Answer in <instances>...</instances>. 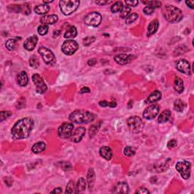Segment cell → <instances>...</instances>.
<instances>
[{
  "label": "cell",
  "instance_id": "d4e9b609",
  "mask_svg": "<svg viewBox=\"0 0 194 194\" xmlns=\"http://www.w3.org/2000/svg\"><path fill=\"white\" fill-rule=\"evenodd\" d=\"M50 8L48 5L43 4V5H39L37 6H36L34 8V12L37 13V15H45V14L48 13V11H49Z\"/></svg>",
  "mask_w": 194,
  "mask_h": 194
},
{
  "label": "cell",
  "instance_id": "f907efd6",
  "mask_svg": "<svg viewBox=\"0 0 194 194\" xmlns=\"http://www.w3.org/2000/svg\"><path fill=\"white\" fill-rule=\"evenodd\" d=\"M24 13L26 14V15H29L30 13V7L28 3L24 4Z\"/></svg>",
  "mask_w": 194,
  "mask_h": 194
},
{
  "label": "cell",
  "instance_id": "f1b7e54d",
  "mask_svg": "<svg viewBox=\"0 0 194 194\" xmlns=\"http://www.w3.org/2000/svg\"><path fill=\"white\" fill-rule=\"evenodd\" d=\"M78 35V31H77V29L75 27L71 26L67 30V31L64 33V38H74V37H77Z\"/></svg>",
  "mask_w": 194,
  "mask_h": 194
},
{
  "label": "cell",
  "instance_id": "bcb514c9",
  "mask_svg": "<svg viewBox=\"0 0 194 194\" xmlns=\"http://www.w3.org/2000/svg\"><path fill=\"white\" fill-rule=\"evenodd\" d=\"M136 193L137 194H150V192L145 187H140L137 190H136Z\"/></svg>",
  "mask_w": 194,
  "mask_h": 194
},
{
  "label": "cell",
  "instance_id": "30bf717a",
  "mask_svg": "<svg viewBox=\"0 0 194 194\" xmlns=\"http://www.w3.org/2000/svg\"><path fill=\"white\" fill-rule=\"evenodd\" d=\"M78 49V44L76 41L69 39L64 41L62 46V51L63 53L68 55H73Z\"/></svg>",
  "mask_w": 194,
  "mask_h": 194
},
{
  "label": "cell",
  "instance_id": "8992f818",
  "mask_svg": "<svg viewBox=\"0 0 194 194\" xmlns=\"http://www.w3.org/2000/svg\"><path fill=\"white\" fill-rule=\"evenodd\" d=\"M38 52L46 64L54 65L55 64L56 59H55V55L51 50L48 49V48L44 47V46H41V47L39 48Z\"/></svg>",
  "mask_w": 194,
  "mask_h": 194
},
{
  "label": "cell",
  "instance_id": "e575fe53",
  "mask_svg": "<svg viewBox=\"0 0 194 194\" xmlns=\"http://www.w3.org/2000/svg\"><path fill=\"white\" fill-rule=\"evenodd\" d=\"M16 44H17V42H16L15 39H9L6 41V43H5V46H6V48H8V50H9V51H13L16 47Z\"/></svg>",
  "mask_w": 194,
  "mask_h": 194
},
{
  "label": "cell",
  "instance_id": "44dd1931",
  "mask_svg": "<svg viewBox=\"0 0 194 194\" xmlns=\"http://www.w3.org/2000/svg\"><path fill=\"white\" fill-rule=\"evenodd\" d=\"M158 28H159V21H158V20H153L152 21H151L148 26V29H147V37H150L152 35H153L154 33H156L158 30Z\"/></svg>",
  "mask_w": 194,
  "mask_h": 194
},
{
  "label": "cell",
  "instance_id": "7a4b0ae2",
  "mask_svg": "<svg viewBox=\"0 0 194 194\" xmlns=\"http://www.w3.org/2000/svg\"><path fill=\"white\" fill-rule=\"evenodd\" d=\"M95 119L94 114L84 109L74 111L69 115V120L76 124H88Z\"/></svg>",
  "mask_w": 194,
  "mask_h": 194
},
{
  "label": "cell",
  "instance_id": "7dc6e473",
  "mask_svg": "<svg viewBox=\"0 0 194 194\" xmlns=\"http://www.w3.org/2000/svg\"><path fill=\"white\" fill-rule=\"evenodd\" d=\"M154 11H155V9L151 8V7L150 6H146L143 8V12H144V14H146V15H152V14L154 12Z\"/></svg>",
  "mask_w": 194,
  "mask_h": 194
},
{
  "label": "cell",
  "instance_id": "ee69618b",
  "mask_svg": "<svg viewBox=\"0 0 194 194\" xmlns=\"http://www.w3.org/2000/svg\"><path fill=\"white\" fill-rule=\"evenodd\" d=\"M24 106H25V99L24 98V97H21V98H20L19 100H18L16 107L20 109H22V108H24Z\"/></svg>",
  "mask_w": 194,
  "mask_h": 194
},
{
  "label": "cell",
  "instance_id": "2e32d148",
  "mask_svg": "<svg viewBox=\"0 0 194 194\" xmlns=\"http://www.w3.org/2000/svg\"><path fill=\"white\" fill-rule=\"evenodd\" d=\"M113 193H128L129 186L126 182L118 183L112 190Z\"/></svg>",
  "mask_w": 194,
  "mask_h": 194
},
{
  "label": "cell",
  "instance_id": "f6af8a7d",
  "mask_svg": "<svg viewBox=\"0 0 194 194\" xmlns=\"http://www.w3.org/2000/svg\"><path fill=\"white\" fill-rule=\"evenodd\" d=\"M184 47V46H180L176 48L175 51V55H181V54L184 53L185 52H186V49H185L186 48H183Z\"/></svg>",
  "mask_w": 194,
  "mask_h": 194
},
{
  "label": "cell",
  "instance_id": "e0dca14e",
  "mask_svg": "<svg viewBox=\"0 0 194 194\" xmlns=\"http://www.w3.org/2000/svg\"><path fill=\"white\" fill-rule=\"evenodd\" d=\"M37 42H38V38H37V36L33 35L25 40L24 43V48H26L28 51H31V50H33V48L36 47Z\"/></svg>",
  "mask_w": 194,
  "mask_h": 194
},
{
  "label": "cell",
  "instance_id": "11a10c76",
  "mask_svg": "<svg viewBox=\"0 0 194 194\" xmlns=\"http://www.w3.org/2000/svg\"><path fill=\"white\" fill-rule=\"evenodd\" d=\"M99 104H100V106H102V107H107V106H109V102H108L106 101H100Z\"/></svg>",
  "mask_w": 194,
  "mask_h": 194
},
{
  "label": "cell",
  "instance_id": "1f68e13d",
  "mask_svg": "<svg viewBox=\"0 0 194 194\" xmlns=\"http://www.w3.org/2000/svg\"><path fill=\"white\" fill-rule=\"evenodd\" d=\"M142 3L147 5V6H150L151 8H154V9L156 8H160L161 6V3L159 1H143Z\"/></svg>",
  "mask_w": 194,
  "mask_h": 194
},
{
  "label": "cell",
  "instance_id": "94428289",
  "mask_svg": "<svg viewBox=\"0 0 194 194\" xmlns=\"http://www.w3.org/2000/svg\"><path fill=\"white\" fill-rule=\"evenodd\" d=\"M131 102H132V100H130V101L129 102V105H129V106H128L129 109H131V108H132V106H131V105H132V103H131Z\"/></svg>",
  "mask_w": 194,
  "mask_h": 194
},
{
  "label": "cell",
  "instance_id": "836d02e7",
  "mask_svg": "<svg viewBox=\"0 0 194 194\" xmlns=\"http://www.w3.org/2000/svg\"><path fill=\"white\" fill-rule=\"evenodd\" d=\"M123 3H122L121 2H115V3L111 6V12H112V13H116V12H120V11L121 10V8H123Z\"/></svg>",
  "mask_w": 194,
  "mask_h": 194
},
{
  "label": "cell",
  "instance_id": "60d3db41",
  "mask_svg": "<svg viewBox=\"0 0 194 194\" xmlns=\"http://www.w3.org/2000/svg\"><path fill=\"white\" fill-rule=\"evenodd\" d=\"M95 40H96V37H87L83 39V43H84V46H87L94 43Z\"/></svg>",
  "mask_w": 194,
  "mask_h": 194
},
{
  "label": "cell",
  "instance_id": "9f6ffc18",
  "mask_svg": "<svg viewBox=\"0 0 194 194\" xmlns=\"http://www.w3.org/2000/svg\"><path fill=\"white\" fill-rule=\"evenodd\" d=\"M185 3H186V5H188V6L190 7L191 9H193V6H194V2L193 1H186L185 2Z\"/></svg>",
  "mask_w": 194,
  "mask_h": 194
},
{
  "label": "cell",
  "instance_id": "8d00e7d4",
  "mask_svg": "<svg viewBox=\"0 0 194 194\" xmlns=\"http://www.w3.org/2000/svg\"><path fill=\"white\" fill-rule=\"evenodd\" d=\"M137 18H138L137 14H136V13L130 14V15H129L128 16H127V18L125 19V23H126L127 24H132L133 22H134V21H135Z\"/></svg>",
  "mask_w": 194,
  "mask_h": 194
},
{
  "label": "cell",
  "instance_id": "91938a15",
  "mask_svg": "<svg viewBox=\"0 0 194 194\" xmlns=\"http://www.w3.org/2000/svg\"><path fill=\"white\" fill-rule=\"evenodd\" d=\"M53 1H44L43 2V4H46V5H47V4H49V3H53Z\"/></svg>",
  "mask_w": 194,
  "mask_h": 194
},
{
  "label": "cell",
  "instance_id": "9a60e30c",
  "mask_svg": "<svg viewBox=\"0 0 194 194\" xmlns=\"http://www.w3.org/2000/svg\"><path fill=\"white\" fill-rule=\"evenodd\" d=\"M85 133L86 129L84 127H79L74 130V132L72 133L70 138H71V141L74 142V143H79L85 135Z\"/></svg>",
  "mask_w": 194,
  "mask_h": 194
},
{
  "label": "cell",
  "instance_id": "ffe728a7",
  "mask_svg": "<svg viewBox=\"0 0 194 194\" xmlns=\"http://www.w3.org/2000/svg\"><path fill=\"white\" fill-rule=\"evenodd\" d=\"M100 154L106 160H110L112 158V150L109 146H102L100 150Z\"/></svg>",
  "mask_w": 194,
  "mask_h": 194
},
{
  "label": "cell",
  "instance_id": "681fc988",
  "mask_svg": "<svg viewBox=\"0 0 194 194\" xmlns=\"http://www.w3.org/2000/svg\"><path fill=\"white\" fill-rule=\"evenodd\" d=\"M125 3H126L127 5H128L129 7L130 6H133V7H135L136 6V5H138V3H139V2L138 1H125Z\"/></svg>",
  "mask_w": 194,
  "mask_h": 194
},
{
  "label": "cell",
  "instance_id": "6da1fadb",
  "mask_svg": "<svg viewBox=\"0 0 194 194\" xmlns=\"http://www.w3.org/2000/svg\"><path fill=\"white\" fill-rule=\"evenodd\" d=\"M34 126L33 120L24 118L18 121L11 130L12 137L15 140H21L29 137Z\"/></svg>",
  "mask_w": 194,
  "mask_h": 194
},
{
  "label": "cell",
  "instance_id": "816d5d0a",
  "mask_svg": "<svg viewBox=\"0 0 194 194\" xmlns=\"http://www.w3.org/2000/svg\"><path fill=\"white\" fill-rule=\"evenodd\" d=\"M95 3H96V4L97 5H104L108 4V3H110L111 1H96Z\"/></svg>",
  "mask_w": 194,
  "mask_h": 194
},
{
  "label": "cell",
  "instance_id": "f546056e",
  "mask_svg": "<svg viewBox=\"0 0 194 194\" xmlns=\"http://www.w3.org/2000/svg\"><path fill=\"white\" fill-rule=\"evenodd\" d=\"M174 108H175V110L177 111L178 112H184V110L186 108V104L184 101H182L181 100H176L174 103Z\"/></svg>",
  "mask_w": 194,
  "mask_h": 194
},
{
  "label": "cell",
  "instance_id": "c3c4849f",
  "mask_svg": "<svg viewBox=\"0 0 194 194\" xmlns=\"http://www.w3.org/2000/svg\"><path fill=\"white\" fill-rule=\"evenodd\" d=\"M177 140H175V139L171 140L168 143V148H169V149H173V148H175V147L177 146Z\"/></svg>",
  "mask_w": 194,
  "mask_h": 194
},
{
  "label": "cell",
  "instance_id": "ba28073f",
  "mask_svg": "<svg viewBox=\"0 0 194 194\" xmlns=\"http://www.w3.org/2000/svg\"><path fill=\"white\" fill-rule=\"evenodd\" d=\"M102 22V15L99 12H93L84 18V24L87 26L98 27Z\"/></svg>",
  "mask_w": 194,
  "mask_h": 194
},
{
  "label": "cell",
  "instance_id": "4316f807",
  "mask_svg": "<svg viewBox=\"0 0 194 194\" xmlns=\"http://www.w3.org/2000/svg\"><path fill=\"white\" fill-rule=\"evenodd\" d=\"M86 186H87V181H85V179L84 177L79 178L76 184V193H83L86 190Z\"/></svg>",
  "mask_w": 194,
  "mask_h": 194
},
{
  "label": "cell",
  "instance_id": "5bb4252c",
  "mask_svg": "<svg viewBox=\"0 0 194 194\" xmlns=\"http://www.w3.org/2000/svg\"><path fill=\"white\" fill-rule=\"evenodd\" d=\"M176 68L179 71L185 74H190V65L186 59H180L177 61L176 63Z\"/></svg>",
  "mask_w": 194,
  "mask_h": 194
},
{
  "label": "cell",
  "instance_id": "4dcf8cb0",
  "mask_svg": "<svg viewBox=\"0 0 194 194\" xmlns=\"http://www.w3.org/2000/svg\"><path fill=\"white\" fill-rule=\"evenodd\" d=\"M130 8L128 5H125L123 6V8H121V10L120 11V17L123 19H126L127 17L130 15Z\"/></svg>",
  "mask_w": 194,
  "mask_h": 194
},
{
  "label": "cell",
  "instance_id": "83f0119b",
  "mask_svg": "<svg viewBox=\"0 0 194 194\" xmlns=\"http://www.w3.org/2000/svg\"><path fill=\"white\" fill-rule=\"evenodd\" d=\"M171 115V112L169 110H165L164 112H162L159 115V118H158V122L160 124L165 123L169 120Z\"/></svg>",
  "mask_w": 194,
  "mask_h": 194
},
{
  "label": "cell",
  "instance_id": "d590c367",
  "mask_svg": "<svg viewBox=\"0 0 194 194\" xmlns=\"http://www.w3.org/2000/svg\"><path fill=\"white\" fill-rule=\"evenodd\" d=\"M135 153H136L135 149L132 146H127L125 147V150H124V154H125L126 156H128V157L134 156L135 155Z\"/></svg>",
  "mask_w": 194,
  "mask_h": 194
},
{
  "label": "cell",
  "instance_id": "8fae6325",
  "mask_svg": "<svg viewBox=\"0 0 194 194\" xmlns=\"http://www.w3.org/2000/svg\"><path fill=\"white\" fill-rule=\"evenodd\" d=\"M32 80L36 86V90L37 93L43 94L47 91V86L44 82L43 79L41 78L38 74H34L32 76Z\"/></svg>",
  "mask_w": 194,
  "mask_h": 194
},
{
  "label": "cell",
  "instance_id": "7c38bea8",
  "mask_svg": "<svg viewBox=\"0 0 194 194\" xmlns=\"http://www.w3.org/2000/svg\"><path fill=\"white\" fill-rule=\"evenodd\" d=\"M159 112V106L156 104L151 105L150 106L147 107L143 113V117L146 120L154 119L158 115Z\"/></svg>",
  "mask_w": 194,
  "mask_h": 194
},
{
  "label": "cell",
  "instance_id": "277c9868",
  "mask_svg": "<svg viewBox=\"0 0 194 194\" xmlns=\"http://www.w3.org/2000/svg\"><path fill=\"white\" fill-rule=\"evenodd\" d=\"M80 2L78 0H64L59 2V8L64 15H70L78 9Z\"/></svg>",
  "mask_w": 194,
  "mask_h": 194
},
{
  "label": "cell",
  "instance_id": "484cf974",
  "mask_svg": "<svg viewBox=\"0 0 194 194\" xmlns=\"http://www.w3.org/2000/svg\"><path fill=\"white\" fill-rule=\"evenodd\" d=\"M45 150H46V144L43 142H38V143H35L31 148L32 152L35 154L40 153V152H43Z\"/></svg>",
  "mask_w": 194,
  "mask_h": 194
},
{
  "label": "cell",
  "instance_id": "3957f363",
  "mask_svg": "<svg viewBox=\"0 0 194 194\" xmlns=\"http://www.w3.org/2000/svg\"><path fill=\"white\" fill-rule=\"evenodd\" d=\"M163 15L170 23H178L183 18L181 10L174 5H165L163 8Z\"/></svg>",
  "mask_w": 194,
  "mask_h": 194
},
{
  "label": "cell",
  "instance_id": "ac0fdd59",
  "mask_svg": "<svg viewBox=\"0 0 194 194\" xmlns=\"http://www.w3.org/2000/svg\"><path fill=\"white\" fill-rule=\"evenodd\" d=\"M59 18L56 15H46L43 16L40 18V23L43 25H47L48 26L49 24H54L58 21Z\"/></svg>",
  "mask_w": 194,
  "mask_h": 194
},
{
  "label": "cell",
  "instance_id": "d6986e66",
  "mask_svg": "<svg viewBox=\"0 0 194 194\" xmlns=\"http://www.w3.org/2000/svg\"><path fill=\"white\" fill-rule=\"evenodd\" d=\"M161 93L159 90H155L153 93L147 97L146 100H145L146 104H152L154 102H156L161 100Z\"/></svg>",
  "mask_w": 194,
  "mask_h": 194
},
{
  "label": "cell",
  "instance_id": "6f0895ef",
  "mask_svg": "<svg viewBox=\"0 0 194 194\" xmlns=\"http://www.w3.org/2000/svg\"><path fill=\"white\" fill-rule=\"evenodd\" d=\"M62 192V190L61 187H57L56 189H55L53 191H51V193H61Z\"/></svg>",
  "mask_w": 194,
  "mask_h": 194
},
{
  "label": "cell",
  "instance_id": "74e56055",
  "mask_svg": "<svg viewBox=\"0 0 194 194\" xmlns=\"http://www.w3.org/2000/svg\"><path fill=\"white\" fill-rule=\"evenodd\" d=\"M30 65L33 68H38L39 65V59L36 55H32L30 59Z\"/></svg>",
  "mask_w": 194,
  "mask_h": 194
},
{
  "label": "cell",
  "instance_id": "7402d4cb",
  "mask_svg": "<svg viewBox=\"0 0 194 194\" xmlns=\"http://www.w3.org/2000/svg\"><path fill=\"white\" fill-rule=\"evenodd\" d=\"M18 84L21 87H25L28 84V77L25 71H21L17 77Z\"/></svg>",
  "mask_w": 194,
  "mask_h": 194
},
{
  "label": "cell",
  "instance_id": "f5cc1de1",
  "mask_svg": "<svg viewBox=\"0 0 194 194\" xmlns=\"http://www.w3.org/2000/svg\"><path fill=\"white\" fill-rule=\"evenodd\" d=\"M96 63V59H89V61H88V64H89V66L95 65Z\"/></svg>",
  "mask_w": 194,
  "mask_h": 194
},
{
  "label": "cell",
  "instance_id": "9c48e42d",
  "mask_svg": "<svg viewBox=\"0 0 194 194\" xmlns=\"http://www.w3.org/2000/svg\"><path fill=\"white\" fill-rule=\"evenodd\" d=\"M74 130V125L71 123H63L59 127V136L62 139H67L71 137Z\"/></svg>",
  "mask_w": 194,
  "mask_h": 194
},
{
  "label": "cell",
  "instance_id": "d6a6232c",
  "mask_svg": "<svg viewBox=\"0 0 194 194\" xmlns=\"http://www.w3.org/2000/svg\"><path fill=\"white\" fill-rule=\"evenodd\" d=\"M66 193H76V186L73 181H70L66 186Z\"/></svg>",
  "mask_w": 194,
  "mask_h": 194
},
{
  "label": "cell",
  "instance_id": "52a82bcc",
  "mask_svg": "<svg viewBox=\"0 0 194 194\" xmlns=\"http://www.w3.org/2000/svg\"><path fill=\"white\" fill-rule=\"evenodd\" d=\"M175 168L181 174V177L184 179H189L190 177V169L191 165L189 161H177L175 165Z\"/></svg>",
  "mask_w": 194,
  "mask_h": 194
},
{
  "label": "cell",
  "instance_id": "ab89813d",
  "mask_svg": "<svg viewBox=\"0 0 194 194\" xmlns=\"http://www.w3.org/2000/svg\"><path fill=\"white\" fill-rule=\"evenodd\" d=\"M12 112L9 111H3L0 112V121H3L12 115Z\"/></svg>",
  "mask_w": 194,
  "mask_h": 194
},
{
  "label": "cell",
  "instance_id": "cb8c5ba5",
  "mask_svg": "<svg viewBox=\"0 0 194 194\" xmlns=\"http://www.w3.org/2000/svg\"><path fill=\"white\" fill-rule=\"evenodd\" d=\"M174 88L176 91L178 93H182L184 92V81L181 78L179 77H176L175 83H174Z\"/></svg>",
  "mask_w": 194,
  "mask_h": 194
},
{
  "label": "cell",
  "instance_id": "680465c9",
  "mask_svg": "<svg viewBox=\"0 0 194 194\" xmlns=\"http://www.w3.org/2000/svg\"><path fill=\"white\" fill-rule=\"evenodd\" d=\"M60 33H61V31H60V30H56V31L54 32V33H53L54 37H57Z\"/></svg>",
  "mask_w": 194,
  "mask_h": 194
},
{
  "label": "cell",
  "instance_id": "5b68a950",
  "mask_svg": "<svg viewBox=\"0 0 194 194\" xmlns=\"http://www.w3.org/2000/svg\"><path fill=\"white\" fill-rule=\"evenodd\" d=\"M127 124L129 130L134 134H138V133L141 132L144 127V124H143L142 119L137 116L130 117L127 120Z\"/></svg>",
  "mask_w": 194,
  "mask_h": 194
},
{
  "label": "cell",
  "instance_id": "4fadbf2b",
  "mask_svg": "<svg viewBox=\"0 0 194 194\" xmlns=\"http://www.w3.org/2000/svg\"><path fill=\"white\" fill-rule=\"evenodd\" d=\"M136 57L134 55H127V54H120V55H115L114 57V60L118 64H121V65H125V64H129L133 59H135Z\"/></svg>",
  "mask_w": 194,
  "mask_h": 194
},
{
  "label": "cell",
  "instance_id": "7bdbcfd3",
  "mask_svg": "<svg viewBox=\"0 0 194 194\" xmlns=\"http://www.w3.org/2000/svg\"><path fill=\"white\" fill-rule=\"evenodd\" d=\"M97 131H98V126H97V125H93V126H91L89 130V137H93V136L96 135Z\"/></svg>",
  "mask_w": 194,
  "mask_h": 194
},
{
  "label": "cell",
  "instance_id": "db71d44e",
  "mask_svg": "<svg viewBox=\"0 0 194 194\" xmlns=\"http://www.w3.org/2000/svg\"><path fill=\"white\" fill-rule=\"evenodd\" d=\"M90 92V89H89L88 87H83L81 89H80V93H88Z\"/></svg>",
  "mask_w": 194,
  "mask_h": 194
},
{
  "label": "cell",
  "instance_id": "b9f144b4",
  "mask_svg": "<svg viewBox=\"0 0 194 194\" xmlns=\"http://www.w3.org/2000/svg\"><path fill=\"white\" fill-rule=\"evenodd\" d=\"M60 167L64 171H70L72 168V166H71L69 161H62V162H61Z\"/></svg>",
  "mask_w": 194,
  "mask_h": 194
},
{
  "label": "cell",
  "instance_id": "f35d334b",
  "mask_svg": "<svg viewBox=\"0 0 194 194\" xmlns=\"http://www.w3.org/2000/svg\"><path fill=\"white\" fill-rule=\"evenodd\" d=\"M38 33L39 35L41 36H44L46 35V33H48V26L47 25H40V26L38 27Z\"/></svg>",
  "mask_w": 194,
  "mask_h": 194
},
{
  "label": "cell",
  "instance_id": "603a6c76",
  "mask_svg": "<svg viewBox=\"0 0 194 194\" xmlns=\"http://www.w3.org/2000/svg\"><path fill=\"white\" fill-rule=\"evenodd\" d=\"M95 180H96V175H95L94 171H93V168H89L87 172V184L89 190H92V188L93 187Z\"/></svg>",
  "mask_w": 194,
  "mask_h": 194
}]
</instances>
